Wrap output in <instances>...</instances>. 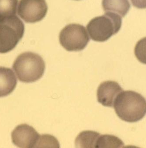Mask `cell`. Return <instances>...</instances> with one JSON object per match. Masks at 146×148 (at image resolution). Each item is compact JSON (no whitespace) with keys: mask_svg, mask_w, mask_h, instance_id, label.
Here are the masks:
<instances>
[{"mask_svg":"<svg viewBox=\"0 0 146 148\" xmlns=\"http://www.w3.org/2000/svg\"><path fill=\"white\" fill-rule=\"evenodd\" d=\"M114 108L118 117L123 121L135 123L146 114V100L134 91H122L115 100Z\"/></svg>","mask_w":146,"mask_h":148,"instance_id":"6da1fadb","label":"cell"},{"mask_svg":"<svg viewBox=\"0 0 146 148\" xmlns=\"http://www.w3.org/2000/svg\"><path fill=\"white\" fill-rule=\"evenodd\" d=\"M12 68L20 81L31 83L38 80L44 75L45 63L38 54L26 52L18 56Z\"/></svg>","mask_w":146,"mask_h":148,"instance_id":"7a4b0ae2","label":"cell"},{"mask_svg":"<svg viewBox=\"0 0 146 148\" xmlns=\"http://www.w3.org/2000/svg\"><path fill=\"white\" fill-rule=\"evenodd\" d=\"M122 25L121 17L117 14L107 12L94 18L86 27L91 38L97 42H104L116 34Z\"/></svg>","mask_w":146,"mask_h":148,"instance_id":"3957f363","label":"cell"},{"mask_svg":"<svg viewBox=\"0 0 146 148\" xmlns=\"http://www.w3.org/2000/svg\"><path fill=\"white\" fill-rule=\"evenodd\" d=\"M25 26L16 15L0 19V53L11 51L22 38Z\"/></svg>","mask_w":146,"mask_h":148,"instance_id":"277c9868","label":"cell"},{"mask_svg":"<svg viewBox=\"0 0 146 148\" xmlns=\"http://www.w3.org/2000/svg\"><path fill=\"white\" fill-rule=\"evenodd\" d=\"M89 40L85 27L79 24H69L60 33V43L68 51L83 50L87 46Z\"/></svg>","mask_w":146,"mask_h":148,"instance_id":"5b68a950","label":"cell"},{"mask_svg":"<svg viewBox=\"0 0 146 148\" xmlns=\"http://www.w3.org/2000/svg\"><path fill=\"white\" fill-rule=\"evenodd\" d=\"M47 11L46 0H20L18 14L25 22L35 23L43 20Z\"/></svg>","mask_w":146,"mask_h":148,"instance_id":"8992f818","label":"cell"},{"mask_svg":"<svg viewBox=\"0 0 146 148\" xmlns=\"http://www.w3.org/2000/svg\"><path fill=\"white\" fill-rule=\"evenodd\" d=\"M40 135L27 124L17 126L12 133V142L19 148H36Z\"/></svg>","mask_w":146,"mask_h":148,"instance_id":"52a82bcc","label":"cell"},{"mask_svg":"<svg viewBox=\"0 0 146 148\" xmlns=\"http://www.w3.org/2000/svg\"><path fill=\"white\" fill-rule=\"evenodd\" d=\"M123 91L117 82L108 81L100 84L97 92L98 101L102 106L112 107L118 95Z\"/></svg>","mask_w":146,"mask_h":148,"instance_id":"ba28073f","label":"cell"},{"mask_svg":"<svg viewBox=\"0 0 146 148\" xmlns=\"http://www.w3.org/2000/svg\"><path fill=\"white\" fill-rule=\"evenodd\" d=\"M17 80L11 69L0 67V97L12 92L17 86Z\"/></svg>","mask_w":146,"mask_h":148,"instance_id":"9c48e42d","label":"cell"},{"mask_svg":"<svg viewBox=\"0 0 146 148\" xmlns=\"http://www.w3.org/2000/svg\"><path fill=\"white\" fill-rule=\"evenodd\" d=\"M102 5L106 12L114 13L121 17L125 16L130 8L128 0H102Z\"/></svg>","mask_w":146,"mask_h":148,"instance_id":"30bf717a","label":"cell"},{"mask_svg":"<svg viewBox=\"0 0 146 148\" xmlns=\"http://www.w3.org/2000/svg\"><path fill=\"white\" fill-rule=\"evenodd\" d=\"M100 134L92 131L82 132L77 137L75 145L77 148H95Z\"/></svg>","mask_w":146,"mask_h":148,"instance_id":"8fae6325","label":"cell"},{"mask_svg":"<svg viewBox=\"0 0 146 148\" xmlns=\"http://www.w3.org/2000/svg\"><path fill=\"white\" fill-rule=\"evenodd\" d=\"M123 146V142L115 136L100 135L98 139L95 148H121Z\"/></svg>","mask_w":146,"mask_h":148,"instance_id":"7c38bea8","label":"cell"},{"mask_svg":"<svg viewBox=\"0 0 146 148\" xmlns=\"http://www.w3.org/2000/svg\"><path fill=\"white\" fill-rule=\"evenodd\" d=\"M18 0H0V19L15 15Z\"/></svg>","mask_w":146,"mask_h":148,"instance_id":"4fadbf2b","label":"cell"},{"mask_svg":"<svg viewBox=\"0 0 146 148\" xmlns=\"http://www.w3.org/2000/svg\"><path fill=\"white\" fill-rule=\"evenodd\" d=\"M57 139L51 135L45 134L40 135L36 148H60Z\"/></svg>","mask_w":146,"mask_h":148,"instance_id":"5bb4252c","label":"cell"},{"mask_svg":"<svg viewBox=\"0 0 146 148\" xmlns=\"http://www.w3.org/2000/svg\"><path fill=\"white\" fill-rule=\"evenodd\" d=\"M134 53L139 62L146 64V37L137 42L135 47Z\"/></svg>","mask_w":146,"mask_h":148,"instance_id":"9a60e30c","label":"cell"},{"mask_svg":"<svg viewBox=\"0 0 146 148\" xmlns=\"http://www.w3.org/2000/svg\"><path fill=\"white\" fill-rule=\"evenodd\" d=\"M131 1L135 7L139 9L146 8V0H131Z\"/></svg>","mask_w":146,"mask_h":148,"instance_id":"2e32d148","label":"cell"},{"mask_svg":"<svg viewBox=\"0 0 146 148\" xmlns=\"http://www.w3.org/2000/svg\"><path fill=\"white\" fill-rule=\"evenodd\" d=\"M75 1H80V0H75Z\"/></svg>","mask_w":146,"mask_h":148,"instance_id":"e0dca14e","label":"cell"}]
</instances>
